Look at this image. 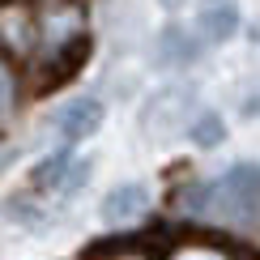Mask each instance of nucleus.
<instances>
[{
	"mask_svg": "<svg viewBox=\"0 0 260 260\" xmlns=\"http://www.w3.org/2000/svg\"><path fill=\"white\" fill-rule=\"evenodd\" d=\"M239 231H260V167L235 162L222 179H209V213Z\"/></svg>",
	"mask_w": 260,
	"mask_h": 260,
	"instance_id": "f257e3e1",
	"label": "nucleus"
},
{
	"mask_svg": "<svg viewBox=\"0 0 260 260\" xmlns=\"http://www.w3.org/2000/svg\"><path fill=\"white\" fill-rule=\"evenodd\" d=\"M171 260H226L222 247H213V243H183L171 252Z\"/></svg>",
	"mask_w": 260,
	"mask_h": 260,
	"instance_id": "1a4fd4ad",
	"label": "nucleus"
},
{
	"mask_svg": "<svg viewBox=\"0 0 260 260\" xmlns=\"http://www.w3.org/2000/svg\"><path fill=\"white\" fill-rule=\"evenodd\" d=\"M222 137H226V124H222V115H213V111H201L197 120L188 124V141H192V145H201V149L222 145Z\"/></svg>",
	"mask_w": 260,
	"mask_h": 260,
	"instance_id": "6e6552de",
	"label": "nucleus"
},
{
	"mask_svg": "<svg viewBox=\"0 0 260 260\" xmlns=\"http://www.w3.org/2000/svg\"><path fill=\"white\" fill-rule=\"evenodd\" d=\"M158 5H162V9H171V13H175V9L183 5V0H158Z\"/></svg>",
	"mask_w": 260,
	"mask_h": 260,
	"instance_id": "f8f14e48",
	"label": "nucleus"
},
{
	"mask_svg": "<svg viewBox=\"0 0 260 260\" xmlns=\"http://www.w3.org/2000/svg\"><path fill=\"white\" fill-rule=\"evenodd\" d=\"M188 107H192V94L162 90V94H154V103L141 111V124H145L149 133H154V128H179L183 115H188Z\"/></svg>",
	"mask_w": 260,
	"mask_h": 260,
	"instance_id": "39448f33",
	"label": "nucleus"
},
{
	"mask_svg": "<svg viewBox=\"0 0 260 260\" xmlns=\"http://www.w3.org/2000/svg\"><path fill=\"white\" fill-rule=\"evenodd\" d=\"M149 205H154V197H149L145 183H120L103 201V222L107 226H133L149 213Z\"/></svg>",
	"mask_w": 260,
	"mask_h": 260,
	"instance_id": "f03ea898",
	"label": "nucleus"
},
{
	"mask_svg": "<svg viewBox=\"0 0 260 260\" xmlns=\"http://www.w3.org/2000/svg\"><path fill=\"white\" fill-rule=\"evenodd\" d=\"M9 103V73H0V107Z\"/></svg>",
	"mask_w": 260,
	"mask_h": 260,
	"instance_id": "9d476101",
	"label": "nucleus"
},
{
	"mask_svg": "<svg viewBox=\"0 0 260 260\" xmlns=\"http://www.w3.org/2000/svg\"><path fill=\"white\" fill-rule=\"evenodd\" d=\"M73 162H77V158H73L69 149H60V154H47V158L35 167V175H30V179H35L39 188H47V183H51V188H56V183H69Z\"/></svg>",
	"mask_w": 260,
	"mask_h": 260,
	"instance_id": "0eeeda50",
	"label": "nucleus"
},
{
	"mask_svg": "<svg viewBox=\"0 0 260 260\" xmlns=\"http://www.w3.org/2000/svg\"><path fill=\"white\" fill-rule=\"evenodd\" d=\"M197 26H201V35L209 43L235 39V35H239V5H235V0H205Z\"/></svg>",
	"mask_w": 260,
	"mask_h": 260,
	"instance_id": "20e7f679",
	"label": "nucleus"
},
{
	"mask_svg": "<svg viewBox=\"0 0 260 260\" xmlns=\"http://www.w3.org/2000/svg\"><path fill=\"white\" fill-rule=\"evenodd\" d=\"M243 111H247V115H260V94H256V99H247V103H243Z\"/></svg>",
	"mask_w": 260,
	"mask_h": 260,
	"instance_id": "9b49d317",
	"label": "nucleus"
},
{
	"mask_svg": "<svg viewBox=\"0 0 260 260\" xmlns=\"http://www.w3.org/2000/svg\"><path fill=\"white\" fill-rule=\"evenodd\" d=\"M252 43H256V47H260V21H256V26H252Z\"/></svg>",
	"mask_w": 260,
	"mask_h": 260,
	"instance_id": "ddd939ff",
	"label": "nucleus"
},
{
	"mask_svg": "<svg viewBox=\"0 0 260 260\" xmlns=\"http://www.w3.org/2000/svg\"><path fill=\"white\" fill-rule=\"evenodd\" d=\"M154 51H158V64H192V60L201 56V43H197V39H188V30L167 26V30L158 35Z\"/></svg>",
	"mask_w": 260,
	"mask_h": 260,
	"instance_id": "423d86ee",
	"label": "nucleus"
},
{
	"mask_svg": "<svg viewBox=\"0 0 260 260\" xmlns=\"http://www.w3.org/2000/svg\"><path fill=\"white\" fill-rule=\"evenodd\" d=\"M103 128V103L99 99H73V103H64L60 111H56V133L64 141H81V137H90V133H99Z\"/></svg>",
	"mask_w": 260,
	"mask_h": 260,
	"instance_id": "7ed1b4c3",
	"label": "nucleus"
}]
</instances>
